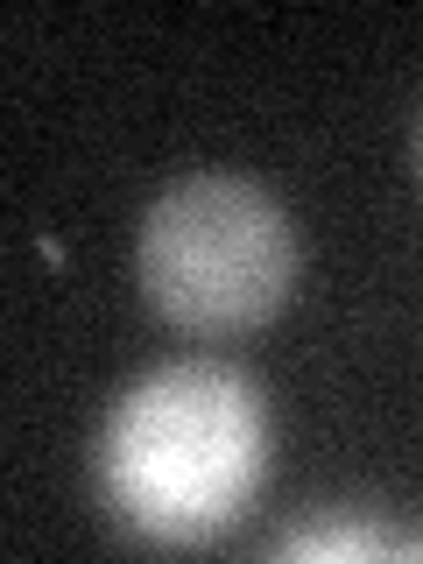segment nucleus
<instances>
[{
	"instance_id": "obj_4",
	"label": "nucleus",
	"mask_w": 423,
	"mask_h": 564,
	"mask_svg": "<svg viewBox=\"0 0 423 564\" xmlns=\"http://www.w3.org/2000/svg\"><path fill=\"white\" fill-rule=\"evenodd\" d=\"M395 557H423V536L416 543H395Z\"/></svg>"
},
{
	"instance_id": "obj_2",
	"label": "nucleus",
	"mask_w": 423,
	"mask_h": 564,
	"mask_svg": "<svg viewBox=\"0 0 423 564\" xmlns=\"http://www.w3.org/2000/svg\"><path fill=\"white\" fill-rule=\"evenodd\" d=\"M141 296L170 317L176 332L226 339L254 332L282 311L296 282V234L261 184L226 170L176 176L141 219Z\"/></svg>"
},
{
	"instance_id": "obj_1",
	"label": "nucleus",
	"mask_w": 423,
	"mask_h": 564,
	"mask_svg": "<svg viewBox=\"0 0 423 564\" xmlns=\"http://www.w3.org/2000/svg\"><path fill=\"white\" fill-rule=\"evenodd\" d=\"M269 466V410L240 367L176 360L113 402L99 437V494L134 536L205 543L254 501Z\"/></svg>"
},
{
	"instance_id": "obj_3",
	"label": "nucleus",
	"mask_w": 423,
	"mask_h": 564,
	"mask_svg": "<svg viewBox=\"0 0 423 564\" xmlns=\"http://www.w3.org/2000/svg\"><path fill=\"white\" fill-rule=\"evenodd\" d=\"M275 557H395V543L367 522H317L275 543Z\"/></svg>"
}]
</instances>
